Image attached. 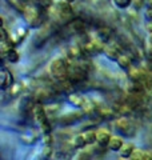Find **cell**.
<instances>
[{
    "mask_svg": "<svg viewBox=\"0 0 152 160\" xmlns=\"http://www.w3.org/2000/svg\"><path fill=\"white\" fill-rule=\"evenodd\" d=\"M118 63H119V66L121 68H128L131 66V62H129V59L124 56V55H120V56L118 58Z\"/></svg>",
    "mask_w": 152,
    "mask_h": 160,
    "instance_id": "cell-13",
    "label": "cell"
},
{
    "mask_svg": "<svg viewBox=\"0 0 152 160\" xmlns=\"http://www.w3.org/2000/svg\"><path fill=\"white\" fill-rule=\"evenodd\" d=\"M64 2H67V3H72V2H75V0H64Z\"/></svg>",
    "mask_w": 152,
    "mask_h": 160,
    "instance_id": "cell-17",
    "label": "cell"
},
{
    "mask_svg": "<svg viewBox=\"0 0 152 160\" xmlns=\"http://www.w3.org/2000/svg\"><path fill=\"white\" fill-rule=\"evenodd\" d=\"M131 159H149V155L143 151H134V153L131 155Z\"/></svg>",
    "mask_w": 152,
    "mask_h": 160,
    "instance_id": "cell-14",
    "label": "cell"
},
{
    "mask_svg": "<svg viewBox=\"0 0 152 160\" xmlns=\"http://www.w3.org/2000/svg\"><path fill=\"white\" fill-rule=\"evenodd\" d=\"M123 146H124V143H123V140H121L120 138L112 136V138L109 139L108 147H109V149H112V151H120Z\"/></svg>",
    "mask_w": 152,
    "mask_h": 160,
    "instance_id": "cell-6",
    "label": "cell"
},
{
    "mask_svg": "<svg viewBox=\"0 0 152 160\" xmlns=\"http://www.w3.org/2000/svg\"><path fill=\"white\" fill-rule=\"evenodd\" d=\"M24 15H25V19H27V22L31 24L32 27H38L40 23H42V19H40L38 11L32 7H27L24 9Z\"/></svg>",
    "mask_w": 152,
    "mask_h": 160,
    "instance_id": "cell-3",
    "label": "cell"
},
{
    "mask_svg": "<svg viewBox=\"0 0 152 160\" xmlns=\"http://www.w3.org/2000/svg\"><path fill=\"white\" fill-rule=\"evenodd\" d=\"M147 15H148L149 20H152V8H151V9H148V11H147Z\"/></svg>",
    "mask_w": 152,
    "mask_h": 160,
    "instance_id": "cell-16",
    "label": "cell"
},
{
    "mask_svg": "<svg viewBox=\"0 0 152 160\" xmlns=\"http://www.w3.org/2000/svg\"><path fill=\"white\" fill-rule=\"evenodd\" d=\"M73 146L75 147L88 146V142H87V138H85V133H80V135H78V136L73 139Z\"/></svg>",
    "mask_w": 152,
    "mask_h": 160,
    "instance_id": "cell-10",
    "label": "cell"
},
{
    "mask_svg": "<svg viewBox=\"0 0 152 160\" xmlns=\"http://www.w3.org/2000/svg\"><path fill=\"white\" fill-rule=\"evenodd\" d=\"M116 128H118L120 132H123L124 135H134L135 133V127L132 126V123H131L128 119H120L119 122L116 123Z\"/></svg>",
    "mask_w": 152,
    "mask_h": 160,
    "instance_id": "cell-4",
    "label": "cell"
},
{
    "mask_svg": "<svg viewBox=\"0 0 152 160\" xmlns=\"http://www.w3.org/2000/svg\"><path fill=\"white\" fill-rule=\"evenodd\" d=\"M4 56H6L7 59H8V62H12V63H16L18 62V60H19V53L16 52V51H15V49L13 48H11V49H9V51L6 53V55H4Z\"/></svg>",
    "mask_w": 152,
    "mask_h": 160,
    "instance_id": "cell-11",
    "label": "cell"
},
{
    "mask_svg": "<svg viewBox=\"0 0 152 160\" xmlns=\"http://www.w3.org/2000/svg\"><path fill=\"white\" fill-rule=\"evenodd\" d=\"M109 132L107 129H99L98 132H96V142H98L100 146H108L109 143Z\"/></svg>",
    "mask_w": 152,
    "mask_h": 160,
    "instance_id": "cell-5",
    "label": "cell"
},
{
    "mask_svg": "<svg viewBox=\"0 0 152 160\" xmlns=\"http://www.w3.org/2000/svg\"><path fill=\"white\" fill-rule=\"evenodd\" d=\"M67 62L64 59H56L51 63V73L53 78L59 80H63V78L67 73Z\"/></svg>",
    "mask_w": 152,
    "mask_h": 160,
    "instance_id": "cell-2",
    "label": "cell"
},
{
    "mask_svg": "<svg viewBox=\"0 0 152 160\" xmlns=\"http://www.w3.org/2000/svg\"><path fill=\"white\" fill-rule=\"evenodd\" d=\"M151 40H152V32H151Z\"/></svg>",
    "mask_w": 152,
    "mask_h": 160,
    "instance_id": "cell-18",
    "label": "cell"
},
{
    "mask_svg": "<svg viewBox=\"0 0 152 160\" xmlns=\"http://www.w3.org/2000/svg\"><path fill=\"white\" fill-rule=\"evenodd\" d=\"M2 79H3V80H2V88H3V89L11 87V84H12V75H11V72H8L6 68L3 69Z\"/></svg>",
    "mask_w": 152,
    "mask_h": 160,
    "instance_id": "cell-7",
    "label": "cell"
},
{
    "mask_svg": "<svg viewBox=\"0 0 152 160\" xmlns=\"http://www.w3.org/2000/svg\"><path fill=\"white\" fill-rule=\"evenodd\" d=\"M104 52L107 53V56L111 58V59H118V58H119L118 48H114V47H105Z\"/></svg>",
    "mask_w": 152,
    "mask_h": 160,
    "instance_id": "cell-12",
    "label": "cell"
},
{
    "mask_svg": "<svg viewBox=\"0 0 152 160\" xmlns=\"http://www.w3.org/2000/svg\"><path fill=\"white\" fill-rule=\"evenodd\" d=\"M69 100H71V103L75 104V106H78V107H84V104L87 103V100H85V99L82 96V95H79V93L71 95Z\"/></svg>",
    "mask_w": 152,
    "mask_h": 160,
    "instance_id": "cell-8",
    "label": "cell"
},
{
    "mask_svg": "<svg viewBox=\"0 0 152 160\" xmlns=\"http://www.w3.org/2000/svg\"><path fill=\"white\" fill-rule=\"evenodd\" d=\"M131 2L132 0H114V3L116 4V7H119V8H125V7H128Z\"/></svg>",
    "mask_w": 152,
    "mask_h": 160,
    "instance_id": "cell-15",
    "label": "cell"
},
{
    "mask_svg": "<svg viewBox=\"0 0 152 160\" xmlns=\"http://www.w3.org/2000/svg\"><path fill=\"white\" fill-rule=\"evenodd\" d=\"M33 115H35V119H36V122L39 123V126L42 127L43 132L45 135H48L49 131H51V126H49V123H48L45 109L42 106H36V107H35V109H33Z\"/></svg>",
    "mask_w": 152,
    "mask_h": 160,
    "instance_id": "cell-1",
    "label": "cell"
},
{
    "mask_svg": "<svg viewBox=\"0 0 152 160\" xmlns=\"http://www.w3.org/2000/svg\"><path fill=\"white\" fill-rule=\"evenodd\" d=\"M134 151H135L134 144L128 143V144H124V146L121 147V149H120V155H121L123 158H131V155L134 153Z\"/></svg>",
    "mask_w": 152,
    "mask_h": 160,
    "instance_id": "cell-9",
    "label": "cell"
}]
</instances>
